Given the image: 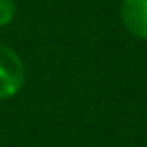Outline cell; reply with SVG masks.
I'll use <instances>...</instances> for the list:
<instances>
[{"label": "cell", "instance_id": "cell-1", "mask_svg": "<svg viewBox=\"0 0 147 147\" xmlns=\"http://www.w3.org/2000/svg\"><path fill=\"white\" fill-rule=\"evenodd\" d=\"M26 81V66L17 51L0 45V100L13 98Z\"/></svg>", "mask_w": 147, "mask_h": 147}, {"label": "cell", "instance_id": "cell-2", "mask_svg": "<svg viewBox=\"0 0 147 147\" xmlns=\"http://www.w3.org/2000/svg\"><path fill=\"white\" fill-rule=\"evenodd\" d=\"M119 19L134 38L147 40V0H121Z\"/></svg>", "mask_w": 147, "mask_h": 147}, {"label": "cell", "instance_id": "cell-3", "mask_svg": "<svg viewBox=\"0 0 147 147\" xmlns=\"http://www.w3.org/2000/svg\"><path fill=\"white\" fill-rule=\"evenodd\" d=\"M15 0H0V28L9 26L15 17Z\"/></svg>", "mask_w": 147, "mask_h": 147}]
</instances>
